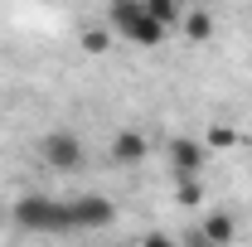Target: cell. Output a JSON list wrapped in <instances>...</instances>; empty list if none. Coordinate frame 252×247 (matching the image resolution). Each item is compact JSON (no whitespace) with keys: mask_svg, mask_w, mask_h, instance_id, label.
Listing matches in <instances>:
<instances>
[{"mask_svg":"<svg viewBox=\"0 0 252 247\" xmlns=\"http://www.w3.org/2000/svg\"><path fill=\"white\" fill-rule=\"evenodd\" d=\"M15 223L25 233H68L73 228V209L68 199H49V194H25L15 204Z\"/></svg>","mask_w":252,"mask_h":247,"instance_id":"obj_1","label":"cell"},{"mask_svg":"<svg viewBox=\"0 0 252 247\" xmlns=\"http://www.w3.org/2000/svg\"><path fill=\"white\" fill-rule=\"evenodd\" d=\"M112 25H117L131 44H146V49L170 34L156 15H151V0H112Z\"/></svg>","mask_w":252,"mask_h":247,"instance_id":"obj_2","label":"cell"},{"mask_svg":"<svg viewBox=\"0 0 252 247\" xmlns=\"http://www.w3.org/2000/svg\"><path fill=\"white\" fill-rule=\"evenodd\" d=\"M39 160H44L49 170H78V165H83V141L68 136V131H49V136L39 141Z\"/></svg>","mask_w":252,"mask_h":247,"instance_id":"obj_3","label":"cell"},{"mask_svg":"<svg viewBox=\"0 0 252 247\" xmlns=\"http://www.w3.org/2000/svg\"><path fill=\"white\" fill-rule=\"evenodd\" d=\"M73 209V228H107L117 218V204L102 199V194H83V199H68Z\"/></svg>","mask_w":252,"mask_h":247,"instance_id":"obj_4","label":"cell"},{"mask_svg":"<svg viewBox=\"0 0 252 247\" xmlns=\"http://www.w3.org/2000/svg\"><path fill=\"white\" fill-rule=\"evenodd\" d=\"M170 160H175V175H180V180H194V175L204 170V141L175 136V141H170Z\"/></svg>","mask_w":252,"mask_h":247,"instance_id":"obj_5","label":"cell"},{"mask_svg":"<svg viewBox=\"0 0 252 247\" xmlns=\"http://www.w3.org/2000/svg\"><path fill=\"white\" fill-rule=\"evenodd\" d=\"M204 238H209L214 247L228 243V238H233V218H228V214H209V218H204Z\"/></svg>","mask_w":252,"mask_h":247,"instance_id":"obj_6","label":"cell"},{"mask_svg":"<svg viewBox=\"0 0 252 247\" xmlns=\"http://www.w3.org/2000/svg\"><path fill=\"white\" fill-rule=\"evenodd\" d=\"M185 34H189V39H204V34H209V15H204V10H194V15L185 20Z\"/></svg>","mask_w":252,"mask_h":247,"instance_id":"obj_7","label":"cell"},{"mask_svg":"<svg viewBox=\"0 0 252 247\" xmlns=\"http://www.w3.org/2000/svg\"><path fill=\"white\" fill-rule=\"evenodd\" d=\"M141 151H146V146H141V136H122V141H117V155H122V160H136Z\"/></svg>","mask_w":252,"mask_h":247,"instance_id":"obj_8","label":"cell"},{"mask_svg":"<svg viewBox=\"0 0 252 247\" xmlns=\"http://www.w3.org/2000/svg\"><path fill=\"white\" fill-rule=\"evenodd\" d=\"M141 247H175V243H170L165 233H151V238H146V243H141Z\"/></svg>","mask_w":252,"mask_h":247,"instance_id":"obj_9","label":"cell"}]
</instances>
